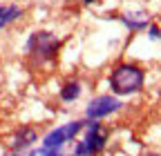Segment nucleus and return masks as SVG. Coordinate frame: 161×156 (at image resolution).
Instances as JSON below:
<instances>
[{
    "instance_id": "4",
    "label": "nucleus",
    "mask_w": 161,
    "mask_h": 156,
    "mask_svg": "<svg viewBox=\"0 0 161 156\" xmlns=\"http://www.w3.org/2000/svg\"><path fill=\"white\" fill-rule=\"evenodd\" d=\"M83 127H85V121H72L63 127H56L43 138V147L45 149H60L67 141L76 138L78 132H83Z\"/></svg>"
},
{
    "instance_id": "12",
    "label": "nucleus",
    "mask_w": 161,
    "mask_h": 156,
    "mask_svg": "<svg viewBox=\"0 0 161 156\" xmlns=\"http://www.w3.org/2000/svg\"><path fill=\"white\" fill-rule=\"evenodd\" d=\"M143 156H159V154H154V152H148V154H143Z\"/></svg>"
},
{
    "instance_id": "5",
    "label": "nucleus",
    "mask_w": 161,
    "mask_h": 156,
    "mask_svg": "<svg viewBox=\"0 0 161 156\" xmlns=\"http://www.w3.org/2000/svg\"><path fill=\"white\" fill-rule=\"evenodd\" d=\"M119 109H121V103L116 96H96L85 107V116L90 121H98V118H105V116H110Z\"/></svg>"
},
{
    "instance_id": "13",
    "label": "nucleus",
    "mask_w": 161,
    "mask_h": 156,
    "mask_svg": "<svg viewBox=\"0 0 161 156\" xmlns=\"http://www.w3.org/2000/svg\"><path fill=\"white\" fill-rule=\"evenodd\" d=\"M83 3H85V5H92V3H96V0H83Z\"/></svg>"
},
{
    "instance_id": "9",
    "label": "nucleus",
    "mask_w": 161,
    "mask_h": 156,
    "mask_svg": "<svg viewBox=\"0 0 161 156\" xmlns=\"http://www.w3.org/2000/svg\"><path fill=\"white\" fill-rule=\"evenodd\" d=\"M78 96H80V83L78 81H67L63 87H60V98H63L65 103L76 101Z\"/></svg>"
},
{
    "instance_id": "2",
    "label": "nucleus",
    "mask_w": 161,
    "mask_h": 156,
    "mask_svg": "<svg viewBox=\"0 0 161 156\" xmlns=\"http://www.w3.org/2000/svg\"><path fill=\"white\" fill-rule=\"evenodd\" d=\"M60 49V40L52 31H34L27 40V54L36 63H49Z\"/></svg>"
},
{
    "instance_id": "3",
    "label": "nucleus",
    "mask_w": 161,
    "mask_h": 156,
    "mask_svg": "<svg viewBox=\"0 0 161 156\" xmlns=\"http://www.w3.org/2000/svg\"><path fill=\"white\" fill-rule=\"evenodd\" d=\"M85 138L80 141L74 149L76 156H96L101 149L105 147V134H103V127H101L98 121H92L87 123L85 121Z\"/></svg>"
},
{
    "instance_id": "11",
    "label": "nucleus",
    "mask_w": 161,
    "mask_h": 156,
    "mask_svg": "<svg viewBox=\"0 0 161 156\" xmlns=\"http://www.w3.org/2000/svg\"><path fill=\"white\" fill-rule=\"evenodd\" d=\"M152 40H161V31H159V27L157 25H150V34H148Z\"/></svg>"
},
{
    "instance_id": "8",
    "label": "nucleus",
    "mask_w": 161,
    "mask_h": 156,
    "mask_svg": "<svg viewBox=\"0 0 161 156\" xmlns=\"http://www.w3.org/2000/svg\"><path fill=\"white\" fill-rule=\"evenodd\" d=\"M20 13H23V9H20L18 5H0V29L7 27L14 20H18Z\"/></svg>"
},
{
    "instance_id": "6",
    "label": "nucleus",
    "mask_w": 161,
    "mask_h": 156,
    "mask_svg": "<svg viewBox=\"0 0 161 156\" xmlns=\"http://www.w3.org/2000/svg\"><path fill=\"white\" fill-rule=\"evenodd\" d=\"M36 141H38V134L34 127H20L11 138V149H14V154H18L23 149H29Z\"/></svg>"
},
{
    "instance_id": "10",
    "label": "nucleus",
    "mask_w": 161,
    "mask_h": 156,
    "mask_svg": "<svg viewBox=\"0 0 161 156\" xmlns=\"http://www.w3.org/2000/svg\"><path fill=\"white\" fill-rule=\"evenodd\" d=\"M31 156H60V152H58V149H45V147H40V149H36Z\"/></svg>"
},
{
    "instance_id": "1",
    "label": "nucleus",
    "mask_w": 161,
    "mask_h": 156,
    "mask_svg": "<svg viewBox=\"0 0 161 156\" xmlns=\"http://www.w3.org/2000/svg\"><path fill=\"white\" fill-rule=\"evenodd\" d=\"M146 83V74L139 65L132 63H123L116 65L110 74V89L114 91V96H130L143 89Z\"/></svg>"
},
{
    "instance_id": "7",
    "label": "nucleus",
    "mask_w": 161,
    "mask_h": 156,
    "mask_svg": "<svg viewBox=\"0 0 161 156\" xmlns=\"http://www.w3.org/2000/svg\"><path fill=\"white\" fill-rule=\"evenodd\" d=\"M121 20H123L130 29H146L148 23H150V16L146 11H134V13H123Z\"/></svg>"
}]
</instances>
